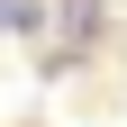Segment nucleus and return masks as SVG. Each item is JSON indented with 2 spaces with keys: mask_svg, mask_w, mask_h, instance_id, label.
Listing matches in <instances>:
<instances>
[{
  "mask_svg": "<svg viewBox=\"0 0 127 127\" xmlns=\"http://www.w3.org/2000/svg\"><path fill=\"white\" fill-rule=\"evenodd\" d=\"M36 27H45L36 0H0V36H36Z\"/></svg>",
  "mask_w": 127,
  "mask_h": 127,
  "instance_id": "nucleus-1",
  "label": "nucleus"
}]
</instances>
